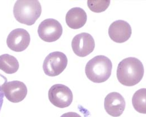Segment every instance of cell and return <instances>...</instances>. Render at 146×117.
Segmentation results:
<instances>
[{
  "mask_svg": "<svg viewBox=\"0 0 146 117\" xmlns=\"http://www.w3.org/2000/svg\"><path fill=\"white\" fill-rule=\"evenodd\" d=\"M144 66L136 58H128L120 61L117 68L119 82L125 86H133L139 83L144 76Z\"/></svg>",
  "mask_w": 146,
  "mask_h": 117,
  "instance_id": "1",
  "label": "cell"
},
{
  "mask_svg": "<svg viewBox=\"0 0 146 117\" xmlns=\"http://www.w3.org/2000/svg\"><path fill=\"white\" fill-rule=\"evenodd\" d=\"M13 13L18 22L30 26L40 17L42 6L38 0H18L14 5Z\"/></svg>",
  "mask_w": 146,
  "mask_h": 117,
  "instance_id": "2",
  "label": "cell"
},
{
  "mask_svg": "<svg viewBox=\"0 0 146 117\" xmlns=\"http://www.w3.org/2000/svg\"><path fill=\"white\" fill-rule=\"evenodd\" d=\"M112 63L104 55H98L92 58L86 64V74L91 81L100 83L108 80L111 74Z\"/></svg>",
  "mask_w": 146,
  "mask_h": 117,
  "instance_id": "3",
  "label": "cell"
},
{
  "mask_svg": "<svg viewBox=\"0 0 146 117\" xmlns=\"http://www.w3.org/2000/svg\"><path fill=\"white\" fill-rule=\"evenodd\" d=\"M68 62V58L64 53L55 51L48 54L44 59L43 69L48 76H57L65 69Z\"/></svg>",
  "mask_w": 146,
  "mask_h": 117,
  "instance_id": "4",
  "label": "cell"
},
{
  "mask_svg": "<svg viewBox=\"0 0 146 117\" xmlns=\"http://www.w3.org/2000/svg\"><path fill=\"white\" fill-rule=\"evenodd\" d=\"M48 98L54 106L59 108L69 106L73 100V92L66 86L61 84L53 85L48 91Z\"/></svg>",
  "mask_w": 146,
  "mask_h": 117,
  "instance_id": "5",
  "label": "cell"
},
{
  "mask_svg": "<svg viewBox=\"0 0 146 117\" xmlns=\"http://www.w3.org/2000/svg\"><path fill=\"white\" fill-rule=\"evenodd\" d=\"M63 29L60 23L54 19H47L42 21L38 26V34L44 42H53L59 39Z\"/></svg>",
  "mask_w": 146,
  "mask_h": 117,
  "instance_id": "6",
  "label": "cell"
},
{
  "mask_svg": "<svg viewBox=\"0 0 146 117\" xmlns=\"http://www.w3.org/2000/svg\"><path fill=\"white\" fill-rule=\"evenodd\" d=\"M1 87L5 96L9 101L14 103L22 101L28 92L26 85L19 80L6 82Z\"/></svg>",
  "mask_w": 146,
  "mask_h": 117,
  "instance_id": "7",
  "label": "cell"
},
{
  "mask_svg": "<svg viewBox=\"0 0 146 117\" xmlns=\"http://www.w3.org/2000/svg\"><path fill=\"white\" fill-rule=\"evenodd\" d=\"M73 52L79 57H86L92 53L95 47V42L88 33H81L76 35L72 40Z\"/></svg>",
  "mask_w": 146,
  "mask_h": 117,
  "instance_id": "8",
  "label": "cell"
},
{
  "mask_svg": "<svg viewBox=\"0 0 146 117\" xmlns=\"http://www.w3.org/2000/svg\"><path fill=\"white\" fill-rule=\"evenodd\" d=\"M31 36L28 32L22 28L12 31L8 35L6 43L8 47L15 52H22L29 46Z\"/></svg>",
  "mask_w": 146,
  "mask_h": 117,
  "instance_id": "9",
  "label": "cell"
},
{
  "mask_svg": "<svg viewBox=\"0 0 146 117\" xmlns=\"http://www.w3.org/2000/svg\"><path fill=\"white\" fill-rule=\"evenodd\" d=\"M131 26L127 21L118 20L113 22L109 28V35L113 42L121 43L126 42L131 36Z\"/></svg>",
  "mask_w": 146,
  "mask_h": 117,
  "instance_id": "10",
  "label": "cell"
},
{
  "mask_svg": "<svg viewBox=\"0 0 146 117\" xmlns=\"http://www.w3.org/2000/svg\"><path fill=\"white\" fill-rule=\"evenodd\" d=\"M125 104L124 98L116 92L110 93L105 98V109L112 117H118L121 116L125 110Z\"/></svg>",
  "mask_w": 146,
  "mask_h": 117,
  "instance_id": "11",
  "label": "cell"
},
{
  "mask_svg": "<svg viewBox=\"0 0 146 117\" xmlns=\"http://www.w3.org/2000/svg\"><path fill=\"white\" fill-rule=\"evenodd\" d=\"M65 19L66 24L69 27L73 29H78L86 24L87 15L83 9L74 7L68 11Z\"/></svg>",
  "mask_w": 146,
  "mask_h": 117,
  "instance_id": "12",
  "label": "cell"
},
{
  "mask_svg": "<svg viewBox=\"0 0 146 117\" xmlns=\"http://www.w3.org/2000/svg\"><path fill=\"white\" fill-rule=\"evenodd\" d=\"M19 68L18 60L15 57L7 54L0 56V70L6 74H14Z\"/></svg>",
  "mask_w": 146,
  "mask_h": 117,
  "instance_id": "13",
  "label": "cell"
},
{
  "mask_svg": "<svg viewBox=\"0 0 146 117\" xmlns=\"http://www.w3.org/2000/svg\"><path fill=\"white\" fill-rule=\"evenodd\" d=\"M146 89L141 88L136 91L132 98V104L134 109L138 113H146Z\"/></svg>",
  "mask_w": 146,
  "mask_h": 117,
  "instance_id": "14",
  "label": "cell"
},
{
  "mask_svg": "<svg viewBox=\"0 0 146 117\" xmlns=\"http://www.w3.org/2000/svg\"><path fill=\"white\" fill-rule=\"evenodd\" d=\"M110 0H88L87 5L89 9L94 13H102L107 10L110 4Z\"/></svg>",
  "mask_w": 146,
  "mask_h": 117,
  "instance_id": "15",
  "label": "cell"
},
{
  "mask_svg": "<svg viewBox=\"0 0 146 117\" xmlns=\"http://www.w3.org/2000/svg\"><path fill=\"white\" fill-rule=\"evenodd\" d=\"M60 117H82L79 114L75 112H68L62 114Z\"/></svg>",
  "mask_w": 146,
  "mask_h": 117,
  "instance_id": "16",
  "label": "cell"
},
{
  "mask_svg": "<svg viewBox=\"0 0 146 117\" xmlns=\"http://www.w3.org/2000/svg\"><path fill=\"white\" fill-rule=\"evenodd\" d=\"M4 94L3 92V91L1 90V87L0 86V112L3 105V98H4Z\"/></svg>",
  "mask_w": 146,
  "mask_h": 117,
  "instance_id": "17",
  "label": "cell"
}]
</instances>
